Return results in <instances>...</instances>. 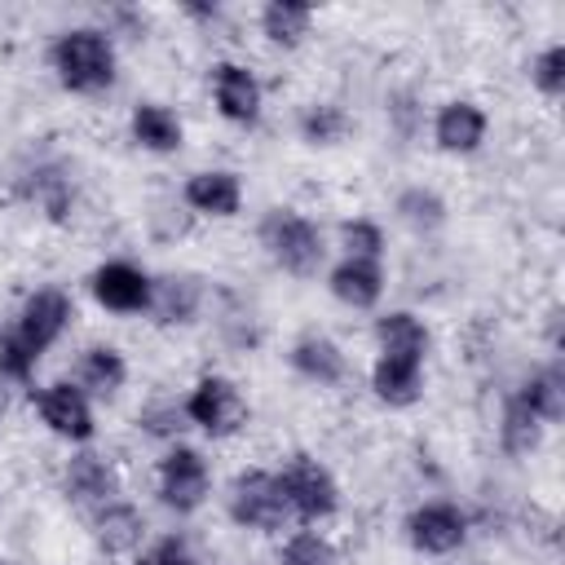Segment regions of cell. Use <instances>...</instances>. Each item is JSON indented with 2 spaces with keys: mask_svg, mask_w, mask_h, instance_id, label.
Returning a JSON list of instances; mask_svg holds the SVG:
<instances>
[{
  "mask_svg": "<svg viewBox=\"0 0 565 565\" xmlns=\"http://www.w3.org/2000/svg\"><path fill=\"white\" fill-rule=\"evenodd\" d=\"M375 362L371 388L384 406H415L424 397V358H428V327L411 309H393L375 322Z\"/></svg>",
  "mask_w": 565,
  "mask_h": 565,
  "instance_id": "1",
  "label": "cell"
},
{
  "mask_svg": "<svg viewBox=\"0 0 565 565\" xmlns=\"http://www.w3.org/2000/svg\"><path fill=\"white\" fill-rule=\"evenodd\" d=\"M124 380H128V362H124V353L115 349V344H88L84 353H79V388L84 393H97V397H115L119 388H124Z\"/></svg>",
  "mask_w": 565,
  "mask_h": 565,
  "instance_id": "20",
  "label": "cell"
},
{
  "mask_svg": "<svg viewBox=\"0 0 565 565\" xmlns=\"http://www.w3.org/2000/svg\"><path fill=\"white\" fill-rule=\"evenodd\" d=\"M340 247L344 256H366V260H384V230L366 216H353L340 225Z\"/></svg>",
  "mask_w": 565,
  "mask_h": 565,
  "instance_id": "29",
  "label": "cell"
},
{
  "mask_svg": "<svg viewBox=\"0 0 565 565\" xmlns=\"http://www.w3.org/2000/svg\"><path fill=\"white\" fill-rule=\"evenodd\" d=\"M137 565H199V561L181 539H159L146 552H137Z\"/></svg>",
  "mask_w": 565,
  "mask_h": 565,
  "instance_id": "33",
  "label": "cell"
},
{
  "mask_svg": "<svg viewBox=\"0 0 565 565\" xmlns=\"http://www.w3.org/2000/svg\"><path fill=\"white\" fill-rule=\"evenodd\" d=\"M486 128H490V119L477 102H446L433 119V141L446 154H472L486 141Z\"/></svg>",
  "mask_w": 565,
  "mask_h": 565,
  "instance_id": "17",
  "label": "cell"
},
{
  "mask_svg": "<svg viewBox=\"0 0 565 565\" xmlns=\"http://www.w3.org/2000/svg\"><path fill=\"white\" fill-rule=\"evenodd\" d=\"M199 309V287L194 278H163L154 282V300H150V313L159 322H190Z\"/></svg>",
  "mask_w": 565,
  "mask_h": 565,
  "instance_id": "24",
  "label": "cell"
},
{
  "mask_svg": "<svg viewBox=\"0 0 565 565\" xmlns=\"http://www.w3.org/2000/svg\"><path fill=\"white\" fill-rule=\"evenodd\" d=\"M278 565H340V556H335V543L322 530H296L282 543Z\"/></svg>",
  "mask_w": 565,
  "mask_h": 565,
  "instance_id": "27",
  "label": "cell"
},
{
  "mask_svg": "<svg viewBox=\"0 0 565 565\" xmlns=\"http://www.w3.org/2000/svg\"><path fill=\"white\" fill-rule=\"evenodd\" d=\"M313 26V4H300V0H269L260 9V35L269 44H282V49H296Z\"/></svg>",
  "mask_w": 565,
  "mask_h": 565,
  "instance_id": "22",
  "label": "cell"
},
{
  "mask_svg": "<svg viewBox=\"0 0 565 565\" xmlns=\"http://www.w3.org/2000/svg\"><path fill=\"white\" fill-rule=\"evenodd\" d=\"M35 366H40V358H35V353H26V349L4 331V335H0V375H4V380L26 384V380L35 375Z\"/></svg>",
  "mask_w": 565,
  "mask_h": 565,
  "instance_id": "31",
  "label": "cell"
},
{
  "mask_svg": "<svg viewBox=\"0 0 565 565\" xmlns=\"http://www.w3.org/2000/svg\"><path fill=\"white\" fill-rule=\"evenodd\" d=\"M53 75L66 93H79V97H93V93H106L119 75V57H115V44L106 31L97 26H71L53 40Z\"/></svg>",
  "mask_w": 565,
  "mask_h": 565,
  "instance_id": "2",
  "label": "cell"
},
{
  "mask_svg": "<svg viewBox=\"0 0 565 565\" xmlns=\"http://www.w3.org/2000/svg\"><path fill=\"white\" fill-rule=\"evenodd\" d=\"M327 291L349 309H375L384 296V260H366V256L335 260L327 274Z\"/></svg>",
  "mask_w": 565,
  "mask_h": 565,
  "instance_id": "14",
  "label": "cell"
},
{
  "mask_svg": "<svg viewBox=\"0 0 565 565\" xmlns=\"http://www.w3.org/2000/svg\"><path fill=\"white\" fill-rule=\"evenodd\" d=\"M71 318H75V305H71V296H66L62 287H35V291L22 300V313H18V322H13L9 335H13L26 353L44 358V353L62 340V331L71 327Z\"/></svg>",
  "mask_w": 565,
  "mask_h": 565,
  "instance_id": "8",
  "label": "cell"
},
{
  "mask_svg": "<svg viewBox=\"0 0 565 565\" xmlns=\"http://www.w3.org/2000/svg\"><path fill=\"white\" fill-rule=\"evenodd\" d=\"M397 216L411 225V230H437L446 221V203L437 190H424V185H411L397 194Z\"/></svg>",
  "mask_w": 565,
  "mask_h": 565,
  "instance_id": "28",
  "label": "cell"
},
{
  "mask_svg": "<svg viewBox=\"0 0 565 565\" xmlns=\"http://www.w3.org/2000/svg\"><path fill=\"white\" fill-rule=\"evenodd\" d=\"M35 411H40V419H44V428L53 433V437H62V441H88L93 437V402H88V393L79 388V384H71V380H57V384H49V388H40L35 393Z\"/></svg>",
  "mask_w": 565,
  "mask_h": 565,
  "instance_id": "11",
  "label": "cell"
},
{
  "mask_svg": "<svg viewBox=\"0 0 565 565\" xmlns=\"http://www.w3.org/2000/svg\"><path fill=\"white\" fill-rule=\"evenodd\" d=\"M62 486H66V499H71L75 508H84L88 516L119 499V472H115L102 455H93V450L71 455V463H66V472H62Z\"/></svg>",
  "mask_w": 565,
  "mask_h": 565,
  "instance_id": "13",
  "label": "cell"
},
{
  "mask_svg": "<svg viewBox=\"0 0 565 565\" xmlns=\"http://www.w3.org/2000/svg\"><path fill=\"white\" fill-rule=\"evenodd\" d=\"M88 521H93V539H97V547L110 552V556H119V552H137L141 539H146V516H141L132 503H124V499L106 503V508L93 512Z\"/></svg>",
  "mask_w": 565,
  "mask_h": 565,
  "instance_id": "19",
  "label": "cell"
},
{
  "mask_svg": "<svg viewBox=\"0 0 565 565\" xmlns=\"http://www.w3.org/2000/svg\"><path fill=\"white\" fill-rule=\"evenodd\" d=\"M260 247L291 278H313L322 269V256H327L322 230L296 207H269L260 216Z\"/></svg>",
  "mask_w": 565,
  "mask_h": 565,
  "instance_id": "3",
  "label": "cell"
},
{
  "mask_svg": "<svg viewBox=\"0 0 565 565\" xmlns=\"http://www.w3.org/2000/svg\"><path fill=\"white\" fill-rule=\"evenodd\" d=\"M287 362H291V371H296L300 380H309V384H318V388H335V384L349 375L344 349H340L331 335H318V331L300 335V340L291 344Z\"/></svg>",
  "mask_w": 565,
  "mask_h": 565,
  "instance_id": "15",
  "label": "cell"
},
{
  "mask_svg": "<svg viewBox=\"0 0 565 565\" xmlns=\"http://www.w3.org/2000/svg\"><path fill=\"white\" fill-rule=\"evenodd\" d=\"M516 397H521L543 424H556V419L565 415V375H561L556 366H543V371H534V375L516 388Z\"/></svg>",
  "mask_w": 565,
  "mask_h": 565,
  "instance_id": "23",
  "label": "cell"
},
{
  "mask_svg": "<svg viewBox=\"0 0 565 565\" xmlns=\"http://www.w3.org/2000/svg\"><path fill=\"white\" fill-rule=\"evenodd\" d=\"M185 203H190L199 216L230 221V216H238V207H243V181H238V172H230V168L194 172V177L185 181Z\"/></svg>",
  "mask_w": 565,
  "mask_h": 565,
  "instance_id": "16",
  "label": "cell"
},
{
  "mask_svg": "<svg viewBox=\"0 0 565 565\" xmlns=\"http://www.w3.org/2000/svg\"><path fill=\"white\" fill-rule=\"evenodd\" d=\"M344 132H349V115L335 102H313L300 115V137L309 146H335V141H344Z\"/></svg>",
  "mask_w": 565,
  "mask_h": 565,
  "instance_id": "26",
  "label": "cell"
},
{
  "mask_svg": "<svg viewBox=\"0 0 565 565\" xmlns=\"http://www.w3.org/2000/svg\"><path fill=\"white\" fill-rule=\"evenodd\" d=\"M212 97H216L221 119H230L238 128H252L260 119V106H265L260 79L243 62H216L212 66Z\"/></svg>",
  "mask_w": 565,
  "mask_h": 565,
  "instance_id": "12",
  "label": "cell"
},
{
  "mask_svg": "<svg viewBox=\"0 0 565 565\" xmlns=\"http://www.w3.org/2000/svg\"><path fill=\"white\" fill-rule=\"evenodd\" d=\"M128 128H132V141H137L141 150H150V154H177L181 141H185V128H181L177 110L163 106V102H141V106H132Z\"/></svg>",
  "mask_w": 565,
  "mask_h": 565,
  "instance_id": "18",
  "label": "cell"
},
{
  "mask_svg": "<svg viewBox=\"0 0 565 565\" xmlns=\"http://www.w3.org/2000/svg\"><path fill=\"white\" fill-rule=\"evenodd\" d=\"M0 565H13V561H0Z\"/></svg>",
  "mask_w": 565,
  "mask_h": 565,
  "instance_id": "34",
  "label": "cell"
},
{
  "mask_svg": "<svg viewBox=\"0 0 565 565\" xmlns=\"http://www.w3.org/2000/svg\"><path fill=\"white\" fill-rule=\"evenodd\" d=\"M278 486H282V499L291 508V521H305V525H318L327 516H335L340 508V486L331 477V468L305 450L287 455V463L274 472Z\"/></svg>",
  "mask_w": 565,
  "mask_h": 565,
  "instance_id": "4",
  "label": "cell"
},
{
  "mask_svg": "<svg viewBox=\"0 0 565 565\" xmlns=\"http://www.w3.org/2000/svg\"><path fill=\"white\" fill-rule=\"evenodd\" d=\"M181 411H185V424L203 428L207 437H234L252 415L243 388L230 375H199L194 388L185 393Z\"/></svg>",
  "mask_w": 565,
  "mask_h": 565,
  "instance_id": "6",
  "label": "cell"
},
{
  "mask_svg": "<svg viewBox=\"0 0 565 565\" xmlns=\"http://www.w3.org/2000/svg\"><path fill=\"white\" fill-rule=\"evenodd\" d=\"M137 424H146V433H154V437H177L185 428V411L177 402H150L137 415Z\"/></svg>",
  "mask_w": 565,
  "mask_h": 565,
  "instance_id": "32",
  "label": "cell"
},
{
  "mask_svg": "<svg viewBox=\"0 0 565 565\" xmlns=\"http://www.w3.org/2000/svg\"><path fill=\"white\" fill-rule=\"evenodd\" d=\"M543 419L512 393L508 402H503V415H499V446H503V455H512V459H525V455H534L539 446H543Z\"/></svg>",
  "mask_w": 565,
  "mask_h": 565,
  "instance_id": "21",
  "label": "cell"
},
{
  "mask_svg": "<svg viewBox=\"0 0 565 565\" xmlns=\"http://www.w3.org/2000/svg\"><path fill=\"white\" fill-rule=\"evenodd\" d=\"M406 539L415 552L424 556H450L463 547L468 539V516L463 508L446 503V499H433V503H419L411 516H406Z\"/></svg>",
  "mask_w": 565,
  "mask_h": 565,
  "instance_id": "10",
  "label": "cell"
},
{
  "mask_svg": "<svg viewBox=\"0 0 565 565\" xmlns=\"http://www.w3.org/2000/svg\"><path fill=\"white\" fill-rule=\"evenodd\" d=\"M230 521L243 525V530H256V534H278L291 525V508L282 499V486L274 472L265 468H243L230 486Z\"/></svg>",
  "mask_w": 565,
  "mask_h": 565,
  "instance_id": "5",
  "label": "cell"
},
{
  "mask_svg": "<svg viewBox=\"0 0 565 565\" xmlns=\"http://www.w3.org/2000/svg\"><path fill=\"white\" fill-rule=\"evenodd\" d=\"M154 486H159V503L172 508L177 516H190L207 503L212 494V468L203 459V450L194 446H168L159 468H154Z\"/></svg>",
  "mask_w": 565,
  "mask_h": 565,
  "instance_id": "7",
  "label": "cell"
},
{
  "mask_svg": "<svg viewBox=\"0 0 565 565\" xmlns=\"http://www.w3.org/2000/svg\"><path fill=\"white\" fill-rule=\"evenodd\" d=\"M530 84L543 93V97H561L565 93V44H547L534 62H530Z\"/></svg>",
  "mask_w": 565,
  "mask_h": 565,
  "instance_id": "30",
  "label": "cell"
},
{
  "mask_svg": "<svg viewBox=\"0 0 565 565\" xmlns=\"http://www.w3.org/2000/svg\"><path fill=\"white\" fill-rule=\"evenodd\" d=\"M88 291L102 309L110 313H150L154 300V278L146 269H137L132 260H106L93 269Z\"/></svg>",
  "mask_w": 565,
  "mask_h": 565,
  "instance_id": "9",
  "label": "cell"
},
{
  "mask_svg": "<svg viewBox=\"0 0 565 565\" xmlns=\"http://www.w3.org/2000/svg\"><path fill=\"white\" fill-rule=\"evenodd\" d=\"M26 199H31L44 216L62 221V216L71 212V181H66L57 168H35V172L26 177Z\"/></svg>",
  "mask_w": 565,
  "mask_h": 565,
  "instance_id": "25",
  "label": "cell"
}]
</instances>
